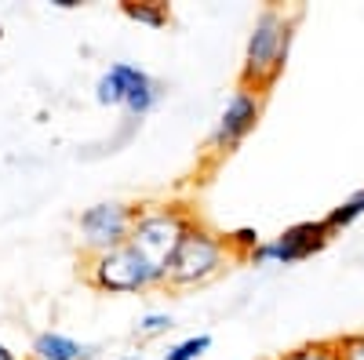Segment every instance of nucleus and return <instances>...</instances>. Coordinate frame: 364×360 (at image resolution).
<instances>
[{"mask_svg": "<svg viewBox=\"0 0 364 360\" xmlns=\"http://www.w3.org/2000/svg\"><path fill=\"white\" fill-rule=\"evenodd\" d=\"M84 277L102 295H139L146 288H161L164 269H157L132 244H124V248H113V251H102V255H91L87 266H84Z\"/></svg>", "mask_w": 364, "mask_h": 360, "instance_id": "obj_4", "label": "nucleus"}, {"mask_svg": "<svg viewBox=\"0 0 364 360\" xmlns=\"http://www.w3.org/2000/svg\"><path fill=\"white\" fill-rule=\"evenodd\" d=\"M142 73H146V70H139V66H132V62H113V66L99 77V84H95V99H99L102 106H124L128 92L135 87V80H139Z\"/></svg>", "mask_w": 364, "mask_h": 360, "instance_id": "obj_8", "label": "nucleus"}, {"mask_svg": "<svg viewBox=\"0 0 364 360\" xmlns=\"http://www.w3.org/2000/svg\"><path fill=\"white\" fill-rule=\"evenodd\" d=\"M157 102H161V84L149 77V73H142V77L135 80V87L128 92V99H124V109H128L132 120H142Z\"/></svg>", "mask_w": 364, "mask_h": 360, "instance_id": "obj_10", "label": "nucleus"}, {"mask_svg": "<svg viewBox=\"0 0 364 360\" xmlns=\"http://www.w3.org/2000/svg\"><path fill=\"white\" fill-rule=\"evenodd\" d=\"M233 248L226 244V236L208 229L200 222H193L186 229V236L178 240V248L164 269V284L168 288H197V284H208L211 277H219L226 262H230Z\"/></svg>", "mask_w": 364, "mask_h": 360, "instance_id": "obj_2", "label": "nucleus"}, {"mask_svg": "<svg viewBox=\"0 0 364 360\" xmlns=\"http://www.w3.org/2000/svg\"><path fill=\"white\" fill-rule=\"evenodd\" d=\"M226 244L233 248V251H245V255H252L262 240H259V233L252 229V226H240V229H233V233H226Z\"/></svg>", "mask_w": 364, "mask_h": 360, "instance_id": "obj_16", "label": "nucleus"}, {"mask_svg": "<svg viewBox=\"0 0 364 360\" xmlns=\"http://www.w3.org/2000/svg\"><path fill=\"white\" fill-rule=\"evenodd\" d=\"M295 40V15L284 8H266L245 44V66H240V84L255 87V92H266V87L281 77L288 51Z\"/></svg>", "mask_w": 364, "mask_h": 360, "instance_id": "obj_1", "label": "nucleus"}, {"mask_svg": "<svg viewBox=\"0 0 364 360\" xmlns=\"http://www.w3.org/2000/svg\"><path fill=\"white\" fill-rule=\"evenodd\" d=\"M360 215H364V190H357L353 197H346V200H343V204H339V207H336V212H331L324 222H328V229H331V233H336V229H346L350 222H357Z\"/></svg>", "mask_w": 364, "mask_h": 360, "instance_id": "obj_12", "label": "nucleus"}, {"mask_svg": "<svg viewBox=\"0 0 364 360\" xmlns=\"http://www.w3.org/2000/svg\"><path fill=\"white\" fill-rule=\"evenodd\" d=\"M0 360H18V356H15V353L4 346V342H0Z\"/></svg>", "mask_w": 364, "mask_h": 360, "instance_id": "obj_18", "label": "nucleus"}, {"mask_svg": "<svg viewBox=\"0 0 364 360\" xmlns=\"http://www.w3.org/2000/svg\"><path fill=\"white\" fill-rule=\"evenodd\" d=\"M135 226V204H120V200H102L91 204L80 215L77 229H80V244L87 248V255H102L113 248H124Z\"/></svg>", "mask_w": 364, "mask_h": 360, "instance_id": "obj_5", "label": "nucleus"}, {"mask_svg": "<svg viewBox=\"0 0 364 360\" xmlns=\"http://www.w3.org/2000/svg\"><path fill=\"white\" fill-rule=\"evenodd\" d=\"M211 349V335H190V339H182L175 346H168L164 360H197Z\"/></svg>", "mask_w": 364, "mask_h": 360, "instance_id": "obj_13", "label": "nucleus"}, {"mask_svg": "<svg viewBox=\"0 0 364 360\" xmlns=\"http://www.w3.org/2000/svg\"><path fill=\"white\" fill-rule=\"evenodd\" d=\"M193 226L190 212L182 204H142L135 207V226L128 244L157 269H168L178 240L186 236V229Z\"/></svg>", "mask_w": 364, "mask_h": 360, "instance_id": "obj_3", "label": "nucleus"}, {"mask_svg": "<svg viewBox=\"0 0 364 360\" xmlns=\"http://www.w3.org/2000/svg\"><path fill=\"white\" fill-rule=\"evenodd\" d=\"M328 240H331V229H328L324 219L321 222H295L281 236L262 240V244L248 255V262H255V266H291V262L317 255Z\"/></svg>", "mask_w": 364, "mask_h": 360, "instance_id": "obj_7", "label": "nucleus"}, {"mask_svg": "<svg viewBox=\"0 0 364 360\" xmlns=\"http://www.w3.org/2000/svg\"><path fill=\"white\" fill-rule=\"evenodd\" d=\"M281 360H339L336 339H331V342H306V346H295V349L284 353Z\"/></svg>", "mask_w": 364, "mask_h": 360, "instance_id": "obj_14", "label": "nucleus"}, {"mask_svg": "<svg viewBox=\"0 0 364 360\" xmlns=\"http://www.w3.org/2000/svg\"><path fill=\"white\" fill-rule=\"evenodd\" d=\"M171 327H175L171 313H146V317L139 320V335H146V339H157V335L171 332Z\"/></svg>", "mask_w": 364, "mask_h": 360, "instance_id": "obj_15", "label": "nucleus"}, {"mask_svg": "<svg viewBox=\"0 0 364 360\" xmlns=\"http://www.w3.org/2000/svg\"><path fill=\"white\" fill-rule=\"evenodd\" d=\"M259 116H262V92H255V87H248V84H240L237 92L226 99V106H223V113L215 120V128H211L208 149L215 157L233 153V149L255 131Z\"/></svg>", "mask_w": 364, "mask_h": 360, "instance_id": "obj_6", "label": "nucleus"}, {"mask_svg": "<svg viewBox=\"0 0 364 360\" xmlns=\"http://www.w3.org/2000/svg\"><path fill=\"white\" fill-rule=\"evenodd\" d=\"M29 360H37V356H29Z\"/></svg>", "mask_w": 364, "mask_h": 360, "instance_id": "obj_19", "label": "nucleus"}, {"mask_svg": "<svg viewBox=\"0 0 364 360\" xmlns=\"http://www.w3.org/2000/svg\"><path fill=\"white\" fill-rule=\"evenodd\" d=\"M336 353H339V360H364V332L336 339Z\"/></svg>", "mask_w": 364, "mask_h": 360, "instance_id": "obj_17", "label": "nucleus"}, {"mask_svg": "<svg viewBox=\"0 0 364 360\" xmlns=\"http://www.w3.org/2000/svg\"><path fill=\"white\" fill-rule=\"evenodd\" d=\"M33 356L37 360H87L91 346H80L70 335H58V332H44L33 342Z\"/></svg>", "mask_w": 364, "mask_h": 360, "instance_id": "obj_9", "label": "nucleus"}, {"mask_svg": "<svg viewBox=\"0 0 364 360\" xmlns=\"http://www.w3.org/2000/svg\"><path fill=\"white\" fill-rule=\"evenodd\" d=\"M124 15L132 22H139V26H149V29H164L171 22V11H168V4H161V0H128Z\"/></svg>", "mask_w": 364, "mask_h": 360, "instance_id": "obj_11", "label": "nucleus"}]
</instances>
